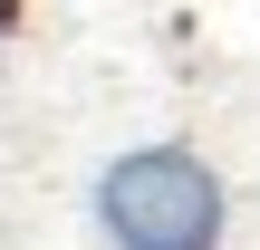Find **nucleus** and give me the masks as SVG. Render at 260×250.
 <instances>
[{
    "label": "nucleus",
    "instance_id": "1",
    "mask_svg": "<svg viewBox=\"0 0 260 250\" xmlns=\"http://www.w3.org/2000/svg\"><path fill=\"white\" fill-rule=\"evenodd\" d=\"M96 241L106 250H222L232 231V183L193 145H125L96 164Z\"/></svg>",
    "mask_w": 260,
    "mask_h": 250
}]
</instances>
